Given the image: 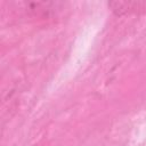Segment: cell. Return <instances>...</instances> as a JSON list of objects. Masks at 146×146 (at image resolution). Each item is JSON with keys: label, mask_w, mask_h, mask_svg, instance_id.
<instances>
[{"label": "cell", "mask_w": 146, "mask_h": 146, "mask_svg": "<svg viewBox=\"0 0 146 146\" xmlns=\"http://www.w3.org/2000/svg\"><path fill=\"white\" fill-rule=\"evenodd\" d=\"M108 6L112 8L114 13L117 15H122L124 13H128L130 9H137L139 6H141V2H131V1H114L108 2Z\"/></svg>", "instance_id": "6da1fadb"}]
</instances>
